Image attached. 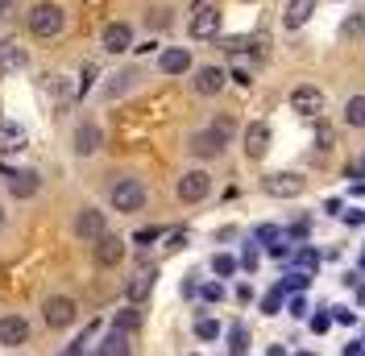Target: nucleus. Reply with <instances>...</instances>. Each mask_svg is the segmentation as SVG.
<instances>
[{
    "mask_svg": "<svg viewBox=\"0 0 365 356\" xmlns=\"http://www.w3.org/2000/svg\"><path fill=\"white\" fill-rule=\"evenodd\" d=\"M291 257H295V269H303V273H316V269H319V253H316V248L303 245V248H295Z\"/></svg>",
    "mask_w": 365,
    "mask_h": 356,
    "instance_id": "nucleus-29",
    "label": "nucleus"
},
{
    "mask_svg": "<svg viewBox=\"0 0 365 356\" xmlns=\"http://www.w3.org/2000/svg\"><path fill=\"white\" fill-rule=\"evenodd\" d=\"M344 125L349 129H365V95H353L344 104Z\"/></svg>",
    "mask_w": 365,
    "mask_h": 356,
    "instance_id": "nucleus-26",
    "label": "nucleus"
},
{
    "mask_svg": "<svg viewBox=\"0 0 365 356\" xmlns=\"http://www.w3.org/2000/svg\"><path fill=\"white\" fill-rule=\"evenodd\" d=\"M307 282H312V273H303V269H295V273H287L278 286L287 290V294H295V290H307Z\"/></svg>",
    "mask_w": 365,
    "mask_h": 356,
    "instance_id": "nucleus-34",
    "label": "nucleus"
},
{
    "mask_svg": "<svg viewBox=\"0 0 365 356\" xmlns=\"http://www.w3.org/2000/svg\"><path fill=\"white\" fill-rule=\"evenodd\" d=\"M25 67H29V54H25V46H13V42L0 46V79H13V75H21Z\"/></svg>",
    "mask_w": 365,
    "mask_h": 356,
    "instance_id": "nucleus-20",
    "label": "nucleus"
},
{
    "mask_svg": "<svg viewBox=\"0 0 365 356\" xmlns=\"http://www.w3.org/2000/svg\"><path fill=\"white\" fill-rule=\"evenodd\" d=\"M287 311L295 315V319H307V311H312V307H307V298H303V294H295V298H291V307H287Z\"/></svg>",
    "mask_w": 365,
    "mask_h": 356,
    "instance_id": "nucleus-41",
    "label": "nucleus"
},
{
    "mask_svg": "<svg viewBox=\"0 0 365 356\" xmlns=\"http://www.w3.org/2000/svg\"><path fill=\"white\" fill-rule=\"evenodd\" d=\"M187 33H191L195 42H216V38H220V9H212V4H200V9L191 13V25H187Z\"/></svg>",
    "mask_w": 365,
    "mask_h": 356,
    "instance_id": "nucleus-10",
    "label": "nucleus"
},
{
    "mask_svg": "<svg viewBox=\"0 0 365 356\" xmlns=\"http://www.w3.org/2000/svg\"><path fill=\"white\" fill-rule=\"evenodd\" d=\"M312 13H316V0H291V4H287V17H282V25H287V29H299V25L312 21Z\"/></svg>",
    "mask_w": 365,
    "mask_h": 356,
    "instance_id": "nucleus-23",
    "label": "nucleus"
},
{
    "mask_svg": "<svg viewBox=\"0 0 365 356\" xmlns=\"http://www.w3.org/2000/svg\"><path fill=\"white\" fill-rule=\"evenodd\" d=\"M96 356H133V344H129L125 332H108L96 344Z\"/></svg>",
    "mask_w": 365,
    "mask_h": 356,
    "instance_id": "nucleus-22",
    "label": "nucleus"
},
{
    "mask_svg": "<svg viewBox=\"0 0 365 356\" xmlns=\"http://www.w3.org/2000/svg\"><path fill=\"white\" fill-rule=\"evenodd\" d=\"M253 298V286H245V282H241V286H237V303H250Z\"/></svg>",
    "mask_w": 365,
    "mask_h": 356,
    "instance_id": "nucleus-46",
    "label": "nucleus"
},
{
    "mask_svg": "<svg viewBox=\"0 0 365 356\" xmlns=\"http://www.w3.org/2000/svg\"><path fill=\"white\" fill-rule=\"evenodd\" d=\"M266 356H287V348H282V344H274V348H270Z\"/></svg>",
    "mask_w": 365,
    "mask_h": 356,
    "instance_id": "nucleus-47",
    "label": "nucleus"
},
{
    "mask_svg": "<svg viewBox=\"0 0 365 356\" xmlns=\"http://www.w3.org/2000/svg\"><path fill=\"white\" fill-rule=\"evenodd\" d=\"M100 46H104V54H125V50H133V25L108 21L100 29Z\"/></svg>",
    "mask_w": 365,
    "mask_h": 356,
    "instance_id": "nucleus-13",
    "label": "nucleus"
},
{
    "mask_svg": "<svg viewBox=\"0 0 365 356\" xmlns=\"http://www.w3.org/2000/svg\"><path fill=\"white\" fill-rule=\"evenodd\" d=\"M175 195H179V203H204L212 195V174L207 170H187L175 182Z\"/></svg>",
    "mask_w": 365,
    "mask_h": 356,
    "instance_id": "nucleus-8",
    "label": "nucleus"
},
{
    "mask_svg": "<svg viewBox=\"0 0 365 356\" xmlns=\"http://www.w3.org/2000/svg\"><path fill=\"white\" fill-rule=\"evenodd\" d=\"M253 241L262 248H270V245L282 241V228H278V224H257V228H253Z\"/></svg>",
    "mask_w": 365,
    "mask_h": 356,
    "instance_id": "nucleus-27",
    "label": "nucleus"
},
{
    "mask_svg": "<svg viewBox=\"0 0 365 356\" xmlns=\"http://www.w3.org/2000/svg\"><path fill=\"white\" fill-rule=\"evenodd\" d=\"M29 335H34V328H29L25 315H17V311L0 315V348H25Z\"/></svg>",
    "mask_w": 365,
    "mask_h": 356,
    "instance_id": "nucleus-11",
    "label": "nucleus"
},
{
    "mask_svg": "<svg viewBox=\"0 0 365 356\" xmlns=\"http://www.w3.org/2000/svg\"><path fill=\"white\" fill-rule=\"evenodd\" d=\"M179 248H187V232H182V228H175V232L166 236V253H179Z\"/></svg>",
    "mask_w": 365,
    "mask_h": 356,
    "instance_id": "nucleus-40",
    "label": "nucleus"
},
{
    "mask_svg": "<svg viewBox=\"0 0 365 356\" xmlns=\"http://www.w3.org/2000/svg\"><path fill=\"white\" fill-rule=\"evenodd\" d=\"M195 335H200L204 344H212V340H220V335H225V328H220L216 319H207V315H200V319H195Z\"/></svg>",
    "mask_w": 365,
    "mask_h": 356,
    "instance_id": "nucleus-28",
    "label": "nucleus"
},
{
    "mask_svg": "<svg viewBox=\"0 0 365 356\" xmlns=\"http://www.w3.org/2000/svg\"><path fill=\"white\" fill-rule=\"evenodd\" d=\"M328 328H332V311H328V307H319V311L312 315V332H316V335H324Z\"/></svg>",
    "mask_w": 365,
    "mask_h": 356,
    "instance_id": "nucleus-37",
    "label": "nucleus"
},
{
    "mask_svg": "<svg viewBox=\"0 0 365 356\" xmlns=\"http://www.w3.org/2000/svg\"><path fill=\"white\" fill-rule=\"evenodd\" d=\"M108 203H113V211H120V216H133V211H141L145 207V182L133 174H120L108 187Z\"/></svg>",
    "mask_w": 365,
    "mask_h": 356,
    "instance_id": "nucleus-2",
    "label": "nucleus"
},
{
    "mask_svg": "<svg viewBox=\"0 0 365 356\" xmlns=\"http://www.w3.org/2000/svg\"><path fill=\"white\" fill-rule=\"evenodd\" d=\"M291 108H295L299 116H319V112H324V91L312 88V83H299V88L291 91Z\"/></svg>",
    "mask_w": 365,
    "mask_h": 356,
    "instance_id": "nucleus-18",
    "label": "nucleus"
},
{
    "mask_svg": "<svg viewBox=\"0 0 365 356\" xmlns=\"http://www.w3.org/2000/svg\"><path fill=\"white\" fill-rule=\"evenodd\" d=\"M357 170H361V174H365V154H361V166H357Z\"/></svg>",
    "mask_w": 365,
    "mask_h": 356,
    "instance_id": "nucleus-51",
    "label": "nucleus"
},
{
    "mask_svg": "<svg viewBox=\"0 0 365 356\" xmlns=\"http://www.w3.org/2000/svg\"><path fill=\"white\" fill-rule=\"evenodd\" d=\"M361 33H365V13L344 17V25H341V38H344V42H353V38H361Z\"/></svg>",
    "mask_w": 365,
    "mask_h": 356,
    "instance_id": "nucleus-33",
    "label": "nucleus"
},
{
    "mask_svg": "<svg viewBox=\"0 0 365 356\" xmlns=\"http://www.w3.org/2000/svg\"><path fill=\"white\" fill-rule=\"evenodd\" d=\"M0 174H4V187H9L13 199H38L42 174H38L34 166H0Z\"/></svg>",
    "mask_w": 365,
    "mask_h": 356,
    "instance_id": "nucleus-4",
    "label": "nucleus"
},
{
    "mask_svg": "<svg viewBox=\"0 0 365 356\" xmlns=\"http://www.w3.org/2000/svg\"><path fill=\"white\" fill-rule=\"evenodd\" d=\"M4 224H9V211H4V203H0V232H4Z\"/></svg>",
    "mask_w": 365,
    "mask_h": 356,
    "instance_id": "nucleus-48",
    "label": "nucleus"
},
{
    "mask_svg": "<svg viewBox=\"0 0 365 356\" xmlns=\"http://www.w3.org/2000/svg\"><path fill=\"white\" fill-rule=\"evenodd\" d=\"M357 303H361V307H365V286H357Z\"/></svg>",
    "mask_w": 365,
    "mask_h": 356,
    "instance_id": "nucleus-50",
    "label": "nucleus"
},
{
    "mask_svg": "<svg viewBox=\"0 0 365 356\" xmlns=\"http://www.w3.org/2000/svg\"><path fill=\"white\" fill-rule=\"evenodd\" d=\"M245 157L250 162H262V157L270 154V141H274V133H270V125L266 120H253V125H245Z\"/></svg>",
    "mask_w": 365,
    "mask_h": 356,
    "instance_id": "nucleus-14",
    "label": "nucleus"
},
{
    "mask_svg": "<svg viewBox=\"0 0 365 356\" xmlns=\"http://www.w3.org/2000/svg\"><path fill=\"white\" fill-rule=\"evenodd\" d=\"M307 232H312V216H299V220H291V228H287V236H291V241H303Z\"/></svg>",
    "mask_w": 365,
    "mask_h": 356,
    "instance_id": "nucleus-35",
    "label": "nucleus"
},
{
    "mask_svg": "<svg viewBox=\"0 0 365 356\" xmlns=\"http://www.w3.org/2000/svg\"><path fill=\"white\" fill-rule=\"evenodd\" d=\"M91 79H96V67H83V83H79V95H88Z\"/></svg>",
    "mask_w": 365,
    "mask_h": 356,
    "instance_id": "nucleus-44",
    "label": "nucleus"
},
{
    "mask_svg": "<svg viewBox=\"0 0 365 356\" xmlns=\"http://www.w3.org/2000/svg\"><path fill=\"white\" fill-rule=\"evenodd\" d=\"M207 129H216V133H220V137H225V141H228V137L237 133V120H232V116H216V120H212Z\"/></svg>",
    "mask_w": 365,
    "mask_h": 356,
    "instance_id": "nucleus-39",
    "label": "nucleus"
},
{
    "mask_svg": "<svg viewBox=\"0 0 365 356\" xmlns=\"http://www.w3.org/2000/svg\"><path fill=\"white\" fill-rule=\"evenodd\" d=\"M137 328H141V311H137L133 303H129V307H120V311L113 315V332H125V335H133Z\"/></svg>",
    "mask_w": 365,
    "mask_h": 356,
    "instance_id": "nucleus-24",
    "label": "nucleus"
},
{
    "mask_svg": "<svg viewBox=\"0 0 365 356\" xmlns=\"http://www.w3.org/2000/svg\"><path fill=\"white\" fill-rule=\"evenodd\" d=\"M170 21H175V17H170V9H150V13H145V25H150V29H154V33H162V29H170Z\"/></svg>",
    "mask_w": 365,
    "mask_h": 356,
    "instance_id": "nucleus-32",
    "label": "nucleus"
},
{
    "mask_svg": "<svg viewBox=\"0 0 365 356\" xmlns=\"http://www.w3.org/2000/svg\"><path fill=\"white\" fill-rule=\"evenodd\" d=\"M228 141L216 129H195V133L187 137V154L200 157V162H216V157H225Z\"/></svg>",
    "mask_w": 365,
    "mask_h": 356,
    "instance_id": "nucleus-7",
    "label": "nucleus"
},
{
    "mask_svg": "<svg viewBox=\"0 0 365 356\" xmlns=\"http://www.w3.org/2000/svg\"><path fill=\"white\" fill-rule=\"evenodd\" d=\"M245 352H250V328L232 323L228 328V356H245Z\"/></svg>",
    "mask_w": 365,
    "mask_h": 356,
    "instance_id": "nucleus-25",
    "label": "nucleus"
},
{
    "mask_svg": "<svg viewBox=\"0 0 365 356\" xmlns=\"http://www.w3.org/2000/svg\"><path fill=\"white\" fill-rule=\"evenodd\" d=\"M228 79H232V83H241V88H245V83H250V70H245V67H237V70H232V75H228Z\"/></svg>",
    "mask_w": 365,
    "mask_h": 356,
    "instance_id": "nucleus-45",
    "label": "nucleus"
},
{
    "mask_svg": "<svg viewBox=\"0 0 365 356\" xmlns=\"http://www.w3.org/2000/svg\"><path fill=\"white\" fill-rule=\"evenodd\" d=\"M158 236H162V228H141V232L133 236V245H154Z\"/></svg>",
    "mask_w": 365,
    "mask_h": 356,
    "instance_id": "nucleus-42",
    "label": "nucleus"
},
{
    "mask_svg": "<svg viewBox=\"0 0 365 356\" xmlns=\"http://www.w3.org/2000/svg\"><path fill=\"white\" fill-rule=\"evenodd\" d=\"M125 253H129V245H125V236H100L96 245H91V261L100 269H113V266H120L125 261Z\"/></svg>",
    "mask_w": 365,
    "mask_h": 356,
    "instance_id": "nucleus-12",
    "label": "nucleus"
},
{
    "mask_svg": "<svg viewBox=\"0 0 365 356\" xmlns=\"http://www.w3.org/2000/svg\"><path fill=\"white\" fill-rule=\"evenodd\" d=\"M137 79H141V70L137 67H125V70H116V75H108V83H104V100L113 104V100H120V95H129V91L137 88Z\"/></svg>",
    "mask_w": 365,
    "mask_h": 356,
    "instance_id": "nucleus-19",
    "label": "nucleus"
},
{
    "mask_svg": "<svg viewBox=\"0 0 365 356\" xmlns=\"http://www.w3.org/2000/svg\"><path fill=\"white\" fill-rule=\"evenodd\" d=\"M361 266H365V248H361Z\"/></svg>",
    "mask_w": 365,
    "mask_h": 356,
    "instance_id": "nucleus-52",
    "label": "nucleus"
},
{
    "mask_svg": "<svg viewBox=\"0 0 365 356\" xmlns=\"http://www.w3.org/2000/svg\"><path fill=\"white\" fill-rule=\"evenodd\" d=\"M42 319H46V328L67 332V328H75V323H79V303H75L71 294H46Z\"/></svg>",
    "mask_w": 365,
    "mask_h": 356,
    "instance_id": "nucleus-3",
    "label": "nucleus"
},
{
    "mask_svg": "<svg viewBox=\"0 0 365 356\" xmlns=\"http://www.w3.org/2000/svg\"><path fill=\"white\" fill-rule=\"evenodd\" d=\"M191 75H195V79H191V88L200 91V95H220L225 83H228V70L225 67H212V63H207V67H195Z\"/></svg>",
    "mask_w": 365,
    "mask_h": 356,
    "instance_id": "nucleus-15",
    "label": "nucleus"
},
{
    "mask_svg": "<svg viewBox=\"0 0 365 356\" xmlns=\"http://www.w3.org/2000/svg\"><path fill=\"white\" fill-rule=\"evenodd\" d=\"M100 145H104V129H100L96 120H79L75 133H71V154L91 157V154H100Z\"/></svg>",
    "mask_w": 365,
    "mask_h": 356,
    "instance_id": "nucleus-9",
    "label": "nucleus"
},
{
    "mask_svg": "<svg viewBox=\"0 0 365 356\" xmlns=\"http://www.w3.org/2000/svg\"><path fill=\"white\" fill-rule=\"evenodd\" d=\"M25 29H29L34 38H42V42L63 38V33H67V9H63L58 0H38V4L25 13Z\"/></svg>",
    "mask_w": 365,
    "mask_h": 356,
    "instance_id": "nucleus-1",
    "label": "nucleus"
},
{
    "mask_svg": "<svg viewBox=\"0 0 365 356\" xmlns=\"http://www.w3.org/2000/svg\"><path fill=\"white\" fill-rule=\"evenodd\" d=\"M200 298L212 307V303H220V298H225V286H220V282H204V286H200Z\"/></svg>",
    "mask_w": 365,
    "mask_h": 356,
    "instance_id": "nucleus-36",
    "label": "nucleus"
},
{
    "mask_svg": "<svg viewBox=\"0 0 365 356\" xmlns=\"http://www.w3.org/2000/svg\"><path fill=\"white\" fill-rule=\"evenodd\" d=\"M71 232H75V241H83V245H96L100 236H108V216L100 211V207H79L75 211V224H71Z\"/></svg>",
    "mask_w": 365,
    "mask_h": 356,
    "instance_id": "nucleus-5",
    "label": "nucleus"
},
{
    "mask_svg": "<svg viewBox=\"0 0 365 356\" xmlns=\"http://www.w3.org/2000/svg\"><path fill=\"white\" fill-rule=\"evenodd\" d=\"M303 187H307V178L299 174V170H274V174L262 178V191L270 199H299Z\"/></svg>",
    "mask_w": 365,
    "mask_h": 356,
    "instance_id": "nucleus-6",
    "label": "nucleus"
},
{
    "mask_svg": "<svg viewBox=\"0 0 365 356\" xmlns=\"http://www.w3.org/2000/svg\"><path fill=\"white\" fill-rule=\"evenodd\" d=\"M282 298H287V290H282V286L266 290V294H262V315H278V311H282Z\"/></svg>",
    "mask_w": 365,
    "mask_h": 356,
    "instance_id": "nucleus-31",
    "label": "nucleus"
},
{
    "mask_svg": "<svg viewBox=\"0 0 365 356\" xmlns=\"http://www.w3.org/2000/svg\"><path fill=\"white\" fill-rule=\"evenodd\" d=\"M237 266L245 269V273H253V269H257V241H253V245H245V248H241V261H237Z\"/></svg>",
    "mask_w": 365,
    "mask_h": 356,
    "instance_id": "nucleus-38",
    "label": "nucleus"
},
{
    "mask_svg": "<svg viewBox=\"0 0 365 356\" xmlns=\"http://www.w3.org/2000/svg\"><path fill=\"white\" fill-rule=\"evenodd\" d=\"M154 278H158L154 269H141V273H133V278H129V286H125V298H129L133 307H141V303L150 298V290H154Z\"/></svg>",
    "mask_w": 365,
    "mask_h": 356,
    "instance_id": "nucleus-21",
    "label": "nucleus"
},
{
    "mask_svg": "<svg viewBox=\"0 0 365 356\" xmlns=\"http://www.w3.org/2000/svg\"><path fill=\"white\" fill-rule=\"evenodd\" d=\"M266 253H270V257H291V245H287V241H278V245H270Z\"/></svg>",
    "mask_w": 365,
    "mask_h": 356,
    "instance_id": "nucleus-43",
    "label": "nucleus"
},
{
    "mask_svg": "<svg viewBox=\"0 0 365 356\" xmlns=\"http://www.w3.org/2000/svg\"><path fill=\"white\" fill-rule=\"evenodd\" d=\"M295 356H312V352H295Z\"/></svg>",
    "mask_w": 365,
    "mask_h": 356,
    "instance_id": "nucleus-53",
    "label": "nucleus"
},
{
    "mask_svg": "<svg viewBox=\"0 0 365 356\" xmlns=\"http://www.w3.org/2000/svg\"><path fill=\"white\" fill-rule=\"evenodd\" d=\"M212 273H216V278H232V273H237V257H232V253H216V257H212Z\"/></svg>",
    "mask_w": 365,
    "mask_h": 356,
    "instance_id": "nucleus-30",
    "label": "nucleus"
},
{
    "mask_svg": "<svg viewBox=\"0 0 365 356\" xmlns=\"http://www.w3.org/2000/svg\"><path fill=\"white\" fill-rule=\"evenodd\" d=\"M4 17H9V0H0V21H4Z\"/></svg>",
    "mask_w": 365,
    "mask_h": 356,
    "instance_id": "nucleus-49",
    "label": "nucleus"
},
{
    "mask_svg": "<svg viewBox=\"0 0 365 356\" xmlns=\"http://www.w3.org/2000/svg\"><path fill=\"white\" fill-rule=\"evenodd\" d=\"M245 4H257V0H245Z\"/></svg>",
    "mask_w": 365,
    "mask_h": 356,
    "instance_id": "nucleus-54",
    "label": "nucleus"
},
{
    "mask_svg": "<svg viewBox=\"0 0 365 356\" xmlns=\"http://www.w3.org/2000/svg\"><path fill=\"white\" fill-rule=\"evenodd\" d=\"M158 70L162 75H170V79H175V75H187V70H195L191 50H187V46H166V50L158 54Z\"/></svg>",
    "mask_w": 365,
    "mask_h": 356,
    "instance_id": "nucleus-17",
    "label": "nucleus"
},
{
    "mask_svg": "<svg viewBox=\"0 0 365 356\" xmlns=\"http://www.w3.org/2000/svg\"><path fill=\"white\" fill-rule=\"evenodd\" d=\"M25 145H29V133H25L21 120L0 116V154H21Z\"/></svg>",
    "mask_w": 365,
    "mask_h": 356,
    "instance_id": "nucleus-16",
    "label": "nucleus"
}]
</instances>
